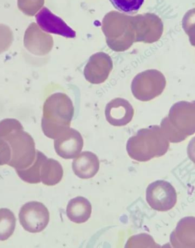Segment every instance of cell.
Segmentation results:
<instances>
[{"instance_id":"obj_15","label":"cell","mask_w":195,"mask_h":248,"mask_svg":"<svg viewBox=\"0 0 195 248\" xmlns=\"http://www.w3.org/2000/svg\"><path fill=\"white\" fill-rule=\"evenodd\" d=\"M114 7L117 10L126 13L133 14L139 10L145 0H109Z\"/></svg>"},{"instance_id":"obj_6","label":"cell","mask_w":195,"mask_h":248,"mask_svg":"<svg viewBox=\"0 0 195 248\" xmlns=\"http://www.w3.org/2000/svg\"><path fill=\"white\" fill-rule=\"evenodd\" d=\"M37 23L43 31L51 34L74 38L76 33L61 18L53 14L49 9L43 7L36 16Z\"/></svg>"},{"instance_id":"obj_2","label":"cell","mask_w":195,"mask_h":248,"mask_svg":"<svg viewBox=\"0 0 195 248\" xmlns=\"http://www.w3.org/2000/svg\"><path fill=\"white\" fill-rule=\"evenodd\" d=\"M146 201L153 210L167 212L173 208L178 201L174 186L165 180H156L146 189Z\"/></svg>"},{"instance_id":"obj_8","label":"cell","mask_w":195,"mask_h":248,"mask_svg":"<svg viewBox=\"0 0 195 248\" xmlns=\"http://www.w3.org/2000/svg\"><path fill=\"white\" fill-rule=\"evenodd\" d=\"M113 69L109 57L105 54L92 56L84 69L85 78L92 84H101L107 80Z\"/></svg>"},{"instance_id":"obj_12","label":"cell","mask_w":195,"mask_h":248,"mask_svg":"<svg viewBox=\"0 0 195 248\" xmlns=\"http://www.w3.org/2000/svg\"><path fill=\"white\" fill-rule=\"evenodd\" d=\"M63 167L58 161L46 159L41 169V180L44 185L54 186L59 184L63 178Z\"/></svg>"},{"instance_id":"obj_11","label":"cell","mask_w":195,"mask_h":248,"mask_svg":"<svg viewBox=\"0 0 195 248\" xmlns=\"http://www.w3.org/2000/svg\"><path fill=\"white\" fill-rule=\"evenodd\" d=\"M92 205L88 200L82 196H77L69 202L66 207L67 217L76 224L86 223L90 218Z\"/></svg>"},{"instance_id":"obj_3","label":"cell","mask_w":195,"mask_h":248,"mask_svg":"<svg viewBox=\"0 0 195 248\" xmlns=\"http://www.w3.org/2000/svg\"><path fill=\"white\" fill-rule=\"evenodd\" d=\"M18 217L21 226L31 233L43 231L50 220L49 212L46 206L36 201L28 202L22 206Z\"/></svg>"},{"instance_id":"obj_13","label":"cell","mask_w":195,"mask_h":248,"mask_svg":"<svg viewBox=\"0 0 195 248\" xmlns=\"http://www.w3.org/2000/svg\"><path fill=\"white\" fill-rule=\"evenodd\" d=\"M47 157L38 151L36 159L30 167L24 170H15L16 172L21 180L30 184H38L41 182V166Z\"/></svg>"},{"instance_id":"obj_5","label":"cell","mask_w":195,"mask_h":248,"mask_svg":"<svg viewBox=\"0 0 195 248\" xmlns=\"http://www.w3.org/2000/svg\"><path fill=\"white\" fill-rule=\"evenodd\" d=\"M84 141L81 133L69 128L54 140V149L59 156L65 159H75L81 153Z\"/></svg>"},{"instance_id":"obj_4","label":"cell","mask_w":195,"mask_h":248,"mask_svg":"<svg viewBox=\"0 0 195 248\" xmlns=\"http://www.w3.org/2000/svg\"><path fill=\"white\" fill-rule=\"evenodd\" d=\"M155 135L152 130L143 128L130 138L126 144L129 156L137 162H146L155 156Z\"/></svg>"},{"instance_id":"obj_1","label":"cell","mask_w":195,"mask_h":248,"mask_svg":"<svg viewBox=\"0 0 195 248\" xmlns=\"http://www.w3.org/2000/svg\"><path fill=\"white\" fill-rule=\"evenodd\" d=\"M75 115V107L68 95L57 93L51 95L46 105L43 128L45 134L55 140L68 130Z\"/></svg>"},{"instance_id":"obj_9","label":"cell","mask_w":195,"mask_h":248,"mask_svg":"<svg viewBox=\"0 0 195 248\" xmlns=\"http://www.w3.org/2000/svg\"><path fill=\"white\" fill-rule=\"evenodd\" d=\"M156 76L152 71L137 75L133 80L131 89L134 97L141 101L151 99L155 95Z\"/></svg>"},{"instance_id":"obj_14","label":"cell","mask_w":195,"mask_h":248,"mask_svg":"<svg viewBox=\"0 0 195 248\" xmlns=\"http://www.w3.org/2000/svg\"><path fill=\"white\" fill-rule=\"evenodd\" d=\"M16 225L15 215L8 208L0 209V241L7 240L14 233Z\"/></svg>"},{"instance_id":"obj_7","label":"cell","mask_w":195,"mask_h":248,"mask_svg":"<svg viewBox=\"0 0 195 248\" xmlns=\"http://www.w3.org/2000/svg\"><path fill=\"white\" fill-rule=\"evenodd\" d=\"M134 115L133 106L125 99L115 98L105 106V119L108 123L114 126H124L130 124Z\"/></svg>"},{"instance_id":"obj_10","label":"cell","mask_w":195,"mask_h":248,"mask_svg":"<svg viewBox=\"0 0 195 248\" xmlns=\"http://www.w3.org/2000/svg\"><path fill=\"white\" fill-rule=\"evenodd\" d=\"M98 157L90 151H84L75 157L72 163V169L76 176L82 179L93 178L100 170Z\"/></svg>"}]
</instances>
